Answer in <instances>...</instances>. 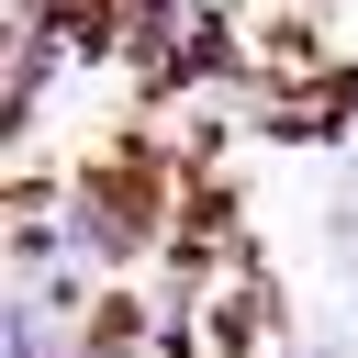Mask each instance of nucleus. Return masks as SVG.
Returning a JSON list of instances; mask_svg holds the SVG:
<instances>
[{"mask_svg": "<svg viewBox=\"0 0 358 358\" xmlns=\"http://www.w3.org/2000/svg\"><path fill=\"white\" fill-rule=\"evenodd\" d=\"M67 257H78V268H123V257H134V213H123L112 190H90V179L67 190Z\"/></svg>", "mask_w": 358, "mask_h": 358, "instance_id": "obj_1", "label": "nucleus"}]
</instances>
